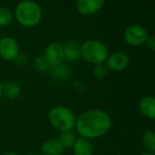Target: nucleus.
<instances>
[{
  "instance_id": "nucleus-13",
  "label": "nucleus",
  "mask_w": 155,
  "mask_h": 155,
  "mask_svg": "<svg viewBox=\"0 0 155 155\" xmlns=\"http://www.w3.org/2000/svg\"><path fill=\"white\" fill-rule=\"evenodd\" d=\"M73 155H94V146L89 139L78 138L72 147Z\"/></svg>"
},
{
  "instance_id": "nucleus-11",
  "label": "nucleus",
  "mask_w": 155,
  "mask_h": 155,
  "mask_svg": "<svg viewBox=\"0 0 155 155\" xmlns=\"http://www.w3.org/2000/svg\"><path fill=\"white\" fill-rule=\"evenodd\" d=\"M41 155H62L64 153L65 149L63 148L62 143L58 141V139H48L41 144Z\"/></svg>"
},
{
  "instance_id": "nucleus-21",
  "label": "nucleus",
  "mask_w": 155,
  "mask_h": 155,
  "mask_svg": "<svg viewBox=\"0 0 155 155\" xmlns=\"http://www.w3.org/2000/svg\"><path fill=\"white\" fill-rule=\"evenodd\" d=\"M146 44L150 50H155V37L154 36H149Z\"/></svg>"
},
{
  "instance_id": "nucleus-6",
  "label": "nucleus",
  "mask_w": 155,
  "mask_h": 155,
  "mask_svg": "<svg viewBox=\"0 0 155 155\" xmlns=\"http://www.w3.org/2000/svg\"><path fill=\"white\" fill-rule=\"evenodd\" d=\"M19 45L13 37L0 39V56L5 61H15L19 55Z\"/></svg>"
},
{
  "instance_id": "nucleus-19",
  "label": "nucleus",
  "mask_w": 155,
  "mask_h": 155,
  "mask_svg": "<svg viewBox=\"0 0 155 155\" xmlns=\"http://www.w3.org/2000/svg\"><path fill=\"white\" fill-rule=\"evenodd\" d=\"M33 65H34V68L38 71H45L50 67L49 64L47 63V61H46V58H44V55L35 58L34 62H33Z\"/></svg>"
},
{
  "instance_id": "nucleus-9",
  "label": "nucleus",
  "mask_w": 155,
  "mask_h": 155,
  "mask_svg": "<svg viewBox=\"0 0 155 155\" xmlns=\"http://www.w3.org/2000/svg\"><path fill=\"white\" fill-rule=\"evenodd\" d=\"M105 0H77V10L84 16H91L103 8Z\"/></svg>"
},
{
  "instance_id": "nucleus-5",
  "label": "nucleus",
  "mask_w": 155,
  "mask_h": 155,
  "mask_svg": "<svg viewBox=\"0 0 155 155\" xmlns=\"http://www.w3.org/2000/svg\"><path fill=\"white\" fill-rule=\"evenodd\" d=\"M124 41L127 44L134 47L137 46H141L146 44L147 39L149 37V33L146 28L139 25H132V26L127 27L124 31Z\"/></svg>"
},
{
  "instance_id": "nucleus-23",
  "label": "nucleus",
  "mask_w": 155,
  "mask_h": 155,
  "mask_svg": "<svg viewBox=\"0 0 155 155\" xmlns=\"http://www.w3.org/2000/svg\"><path fill=\"white\" fill-rule=\"evenodd\" d=\"M140 155H155V153H150V152H144V153H141Z\"/></svg>"
},
{
  "instance_id": "nucleus-17",
  "label": "nucleus",
  "mask_w": 155,
  "mask_h": 155,
  "mask_svg": "<svg viewBox=\"0 0 155 155\" xmlns=\"http://www.w3.org/2000/svg\"><path fill=\"white\" fill-rule=\"evenodd\" d=\"M51 75L52 78H54L58 81H65L69 75V70L67 68V65L65 64H60L58 66L51 67Z\"/></svg>"
},
{
  "instance_id": "nucleus-15",
  "label": "nucleus",
  "mask_w": 155,
  "mask_h": 155,
  "mask_svg": "<svg viewBox=\"0 0 155 155\" xmlns=\"http://www.w3.org/2000/svg\"><path fill=\"white\" fill-rule=\"evenodd\" d=\"M142 146L147 150V152L155 153V133L151 130L144 131L141 135Z\"/></svg>"
},
{
  "instance_id": "nucleus-3",
  "label": "nucleus",
  "mask_w": 155,
  "mask_h": 155,
  "mask_svg": "<svg viewBox=\"0 0 155 155\" xmlns=\"http://www.w3.org/2000/svg\"><path fill=\"white\" fill-rule=\"evenodd\" d=\"M48 117H49L50 124L60 132L72 131L75 127L77 117L74 113L67 106H54L50 110Z\"/></svg>"
},
{
  "instance_id": "nucleus-10",
  "label": "nucleus",
  "mask_w": 155,
  "mask_h": 155,
  "mask_svg": "<svg viewBox=\"0 0 155 155\" xmlns=\"http://www.w3.org/2000/svg\"><path fill=\"white\" fill-rule=\"evenodd\" d=\"M64 60L75 62L81 56V45L77 41H68L63 45Z\"/></svg>"
},
{
  "instance_id": "nucleus-14",
  "label": "nucleus",
  "mask_w": 155,
  "mask_h": 155,
  "mask_svg": "<svg viewBox=\"0 0 155 155\" xmlns=\"http://www.w3.org/2000/svg\"><path fill=\"white\" fill-rule=\"evenodd\" d=\"M3 94L9 99H16L21 94V86L19 83L14 82V81L7 82L3 85Z\"/></svg>"
},
{
  "instance_id": "nucleus-24",
  "label": "nucleus",
  "mask_w": 155,
  "mask_h": 155,
  "mask_svg": "<svg viewBox=\"0 0 155 155\" xmlns=\"http://www.w3.org/2000/svg\"><path fill=\"white\" fill-rule=\"evenodd\" d=\"M3 155H18V154H16V153H14V152H8V153H5V154H3Z\"/></svg>"
},
{
  "instance_id": "nucleus-25",
  "label": "nucleus",
  "mask_w": 155,
  "mask_h": 155,
  "mask_svg": "<svg viewBox=\"0 0 155 155\" xmlns=\"http://www.w3.org/2000/svg\"><path fill=\"white\" fill-rule=\"evenodd\" d=\"M28 155H41V154H36V153H31V154H28Z\"/></svg>"
},
{
  "instance_id": "nucleus-18",
  "label": "nucleus",
  "mask_w": 155,
  "mask_h": 155,
  "mask_svg": "<svg viewBox=\"0 0 155 155\" xmlns=\"http://www.w3.org/2000/svg\"><path fill=\"white\" fill-rule=\"evenodd\" d=\"M14 14L9 8L0 7V27H5L12 22Z\"/></svg>"
},
{
  "instance_id": "nucleus-8",
  "label": "nucleus",
  "mask_w": 155,
  "mask_h": 155,
  "mask_svg": "<svg viewBox=\"0 0 155 155\" xmlns=\"http://www.w3.org/2000/svg\"><path fill=\"white\" fill-rule=\"evenodd\" d=\"M44 58H46L50 67L58 66L62 64L64 61V52H63V45L58 43H51L46 47Z\"/></svg>"
},
{
  "instance_id": "nucleus-7",
  "label": "nucleus",
  "mask_w": 155,
  "mask_h": 155,
  "mask_svg": "<svg viewBox=\"0 0 155 155\" xmlns=\"http://www.w3.org/2000/svg\"><path fill=\"white\" fill-rule=\"evenodd\" d=\"M106 68L113 71H122L127 68L130 58L125 52L115 51L106 58Z\"/></svg>"
},
{
  "instance_id": "nucleus-2",
  "label": "nucleus",
  "mask_w": 155,
  "mask_h": 155,
  "mask_svg": "<svg viewBox=\"0 0 155 155\" xmlns=\"http://www.w3.org/2000/svg\"><path fill=\"white\" fill-rule=\"evenodd\" d=\"M14 17L22 27L32 28L41 22L43 12L38 3L32 0H24L17 5L14 11Z\"/></svg>"
},
{
  "instance_id": "nucleus-12",
  "label": "nucleus",
  "mask_w": 155,
  "mask_h": 155,
  "mask_svg": "<svg viewBox=\"0 0 155 155\" xmlns=\"http://www.w3.org/2000/svg\"><path fill=\"white\" fill-rule=\"evenodd\" d=\"M139 110L146 118L154 119L155 118V98L152 96L143 97L139 101Z\"/></svg>"
},
{
  "instance_id": "nucleus-20",
  "label": "nucleus",
  "mask_w": 155,
  "mask_h": 155,
  "mask_svg": "<svg viewBox=\"0 0 155 155\" xmlns=\"http://www.w3.org/2000/svg\"><path fill=\"white\" fill-rule=\"evenodd\" d=\"M93 73L98 79H103V78H105L106 74H107V68H106V66H104L103 64L95 65V67H94V69H93Z\"/></svg>"
},
{
  "instance_id": "nucleus-22",
  "label": "nucleus",
  "mask_w": 155,
  "mask_h": 155,
  "mask_svg": "<svg viewBox=\"0 0 155 155\" xmlns=\"http://www.w3.org/2000/svg\"><path fill=\"white\" fill-rule=\"evenodd\" d=\"M2 94H3V85H2V83L0 82V98H1Z\"/></svg>"
},
{
  "instance_id": "nucleus-16",
  "label": "nucleus",
  "mask_w": 155,
  "mask_h": 155,
  "mask_svg": "<svg viewBox=\"0 0 155 155\" xmlns=\"http://www.w3.org/2000/svg\"><path fill=\"white\" fill-rule=\"evenodd\" d=\"M58 139L62 143L63 148L65 150H67V149H72L77 138H75L74 134L72 133V131H66V132H61Z\"/></svg>"
},
{
  "instance_id": "nucleus-4",
  "label": "nucleus",
  "mask_w": 155,
  "mask_h": 155,
  "mask_svg": "<svg viewBox=\"0 0 155 155\" xmlns=\"http://www.w3.org/2000/svg\"><path fill=\"white\" fill-rule=\"evenodd\" d=\"M107 55V47L98 39H88L81 45V56L91 64H103Z\"/></svg>"
},
{
  "instance_id": "nucleus-1",
  "label": "nucleus",
  "mask_w": 155,
  "mask_h": 155,
  "mask_svg": "<svg viewBox=\"0 0 155 155\" xmlns=\"http://www.w3.org/2000/svg\"><path fill=\"white\" fill-rule=\"evenodd\" d=\"M112 127L110 117L102 110H88L77 118L75 129L81 137L94 139L104 136Z\"/></svg>"
}]
</instances>
